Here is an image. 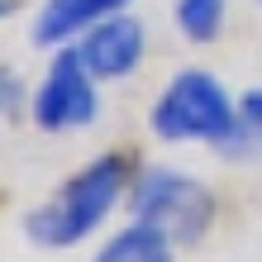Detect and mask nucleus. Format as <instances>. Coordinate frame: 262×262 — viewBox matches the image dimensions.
<instances>
[{
  "instance_id": "5",
  "label": "nucleus",
  "mask_w": 262,
  "mask_h": 262,
  "mask_svg": "<svg viewBox=\"0 0 262 262\" xmlns=\"http://www.w3.org/2000/svg\"><path fill=\"white\" fill-rule=\"evenodd\" d=\"M143 48H148L143 24H138L134 14H110V19H100L96 29L81 34V48L76 53H81L86 72L96 76V81H119V76H129L143 62Z\"/></svg>"
},
{
  "instance_id": "4",
  "label": "nucleus",
  "mask_w": 262,
  "mask_h": 262,
  "mask_svg": "<svg viewBox=\"0 0 262 262\" xmlns=\"http://www.w3.org/2000/svg\"><path fill=\"white\" fill-rule=\"evenodd\" d=\"M96 76L86 72L81 62V53L76 48H62L53 57V67L48 76H43V86H38V96H34V119L43 129H81L96 119Z\"/></svg>"
},
{
  "instance_id": "3",
  "label": "nucleus",
  "mask_w": 262,
  "mask_h": 262,
  "mask_svg": "<svg viewBox=\"0 0 262 262\" xmlns=\"http://www.w3.org/2000/svg\"><path fill=\"white\" fill-rule=\"evenodd\" d=\"M129 210L138 224L162 229L172 243H200L205 229L214 224V195L195 177L172 172V167H148L134 177Z\"/></svg>"
},
{
  "instance_id": "11",
  "label": "nucleus",
  "mask_w": 262,
  "mask_h": 262,
  "mask_svg": "<svg viewBox=\"0 0 262 262\" xmlns=\"http://www.w3.org/2000/svg\"><path fill=\"white\" fill-rule=\"evenodd\" d=\"M5 14H10V0H0V19H5Z\"/></svg>"
},
{
  "instance_id": "9",
  "label": "nucleus",
  "mask_w": 262,
  "mask_h": 262,
  "mask_svg": "<svg viewBox=\"0 0 262 262\" xmlns=\"http://www.w3.org/2000/svg\"><path fill=\"white\" fill-rule=\"evenodd\" d=\"M238 119H243V138H253V148H262V86L238 100Z\"/></svg>"
},
{
  "instance_id": "8",
  "label": "nucleus",
  "mask_w": 262,
  "mask_h": 262,
  "mask_svg": "<svg viewBox=\"0 0 262 262\" xmlns=\"http://www.w3.org/2000/svg\"><path fill=\"white\" fill-rule=\"evenodd\" d=\"M224 24V0H177V29L191 43H210Z\"/></svg>"
},
{
  "instance_id": "6",
  "label": "nucleus",
  "mask_w": 262,
  "mask_h": 262,
  "mask_svg": "<svg viewBox=\"0 0 262 262\" xmlns=\"http://www.w3.org/2000/svg\"><path fill=\"white\" fill-rule=\"evenodd\" d=\"M124 5L129 0H43L38 19L29 24V38H34L38 48H62V43H72L76 34L96 29L100 19L124 14Z\"/></svg>"
},
{
  "instance_id": "2",
  "label": "nucleus",
  "mask_w": 262,
  "mask_h": 262,
  "mask_svg": "<svg viewBox=\"0 0 262 262\" xmlns=\"http://www.w3.org/2000/svg\"><path fill=\"white\" fill-rule=\"evenodd\" d=\"M152 134L167 143H214V148H238L243 119L229 91L210 72H181L167 81V91L152 105Z\"/></svg>"
},
{
  "instance_id": "1",
  "label": "nucleus",
  "mask_w": 262,
  "mask_h": 262,
  "mask_svg": "<svg viewBox=\"0 0 262 262\" xmlns=\"http://www.w3.org/2000/svg\"><path fill=\"white\" fill-rule=\"evenodd\" d=\"M124 181H129V162L119 158V152L96 158L91 167H81L53 200H43V205L24 220V238L38 243V248H48V253L91 238L100 229V220L110 214V205L119 200Z\"/></svg>"
},
{
  "instance_id": "10",
  "label": "nucleus",
  "mask_w": 262,
  "mask_h": 262,
  "mask_svg": "<svg viewBox=\"0 0 262 262\" xmlns=\"http://www.w3.org/2000/svg\"><path fill=\"white\" fill-rule=\"evenodd\" d=\"M14 100H19V86H14V76H10V72H0V110H10Z\"/></svg>"
},
{
  "instance_id": "7",
  "label": "nucleus",
  "mask_w": 262,
  "mask_h": 262,
  "mask_svg": "<svg viewBox=\"0 0 262 262\" xmlns=\"http://www.w3.org/2000/svg\"><path fill=\"white\" fill-rule=\"evenodd\" d=\"M91 262H177V257H172V238H167L162 229L134 220L129 229H119Z\"/></svg>"
}]
</instances>
